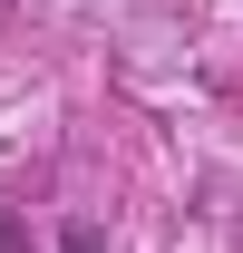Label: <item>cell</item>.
<instances>
[{
  "mask_svg": "<svg viewBox=\"0 0 243 253\" xmlns=\"http://www.w3.org/2000/svg\"><path fill=\"white\" fill-rule=\"evenodd\" d=\"M59 253H107V244H97V224H68V244Z\"/></svg>",
  "mask_w": 243,
  "mask_h": 253,
  "instance_id": "cell-1",
  "label": "cell"
}]
</instances>
